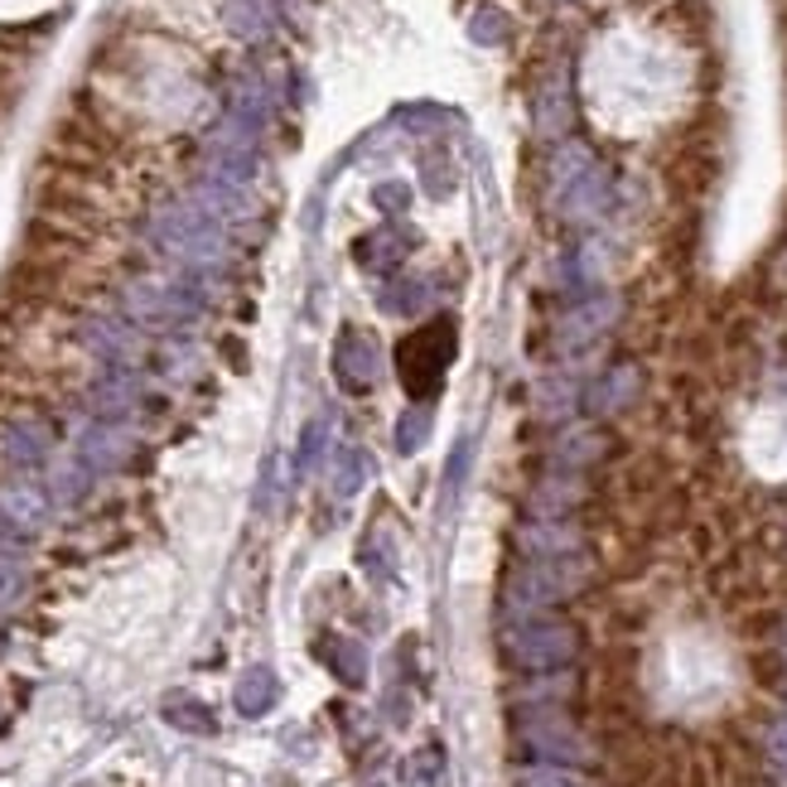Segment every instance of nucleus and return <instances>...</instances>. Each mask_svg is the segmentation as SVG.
Masks as SVG:
<instances>
[{
	"instance_id": "9d476101",
	"label": "nucleus",
	"mask_w": 787,
	"mask_h": 787,
	"mask_svg": "<svg viewBox=\"0 0 787 787\" xmlns=\"http://www.w3.org/2000/svg\"><path fill=\"white\" fill-rule=\"evenodd\" d=\"M783 44H787V10H783Z\"/></svg>"
},
{
	"instance_id": "20e7f679",
	"label": "nucleus",
	"mask_w": 787,
	"mask_h": 787,
	"mask_svg": "<svg viewBox=\"0 0 787 787\" xmlns=\"http://www.w3.org/2000/svg\"><path fill=\"white\" fill-rule=\"evenodd\" d=\"M0 449H5V459H15V464H35L44 449H49V425L35 421V415H20V421L5 431Z\"/></svg>"
},
{
	"instance_id": "6e6552de",
	"label": "nucleus",
	"mask_w": 787,
	"mask_h": 787,
	"mask_svg": "<svg viewBox=\"0 0 787 787\" xmlns=\"http://www.w3.org/2000/svg\"><path fill=\"white\" fill-rule=\"evenodd\" d=\"M170 715H174V719H184V725H194V729H213V715H204L198 705H174Z\"/></svg>"
},
{
	"instance_id": "1a4fd4ad",
	"label": "nucleus",
	"mask_w": 787,
	"mask_h": 787,
	"mask_svg": "<svg viewBox=\"0 0 787 787\" xmlns=\"http://www.w3.org/2000/svg\"><path fill=\"white\" fill-rule=\"evenodd\" d=\"M773 749H778V759L787 763V725L778 729V735H773Z\"/></svg>"
},
{
	"instance_id": "0eeeda50",
	"label": "nucleus",
	"mask_w": 787,
	"mask_h": 787,
	"mask_svg": "<svg viewBox=\"0 0 787 787\" xmlns=\"http://www.w3.org/2000/svg\"><path fill=\"white\" fill-rule=\"evenodd\" d=\"M20 594H25V570L10 556H0V604H15Z\"/></svg>"
},
{
	"instance_id": "7ed1b4c3",
	"label": "nucleus",
	"mask_w": 787,
	"mask_h": 787,
	"mask_svg": "<svg viewBox=\"0 0 787 787\" xmlns=\"http://www.w3.org/2000/svg\"><path fill=\"white\" fill-rule=\"evenodd\" d=\"M0 512L15 526H39L44 517H49V498H44V488H35V483H5V488H0Z\"/></svg>"
},
{
	"instance_id": "f03ea898",
	"label": "nucleus",
	"mask_w": 787,
	"mask_h": 787,
	"mask_svg": "<svg viewBox=\"0 0 787 787\" xmlns=\"http://www.w3.org/2000/svg\"><path fill=\"white\" fill-rule=\"evenodd\" d=\"M508 652L517 662H532V667H550V662L570 657V628H526V633L508 638Z\"/></svg>"
},
{
	"instance_id": "9b49d317",
	"label": "nucleus",
	"mask_w": 787,
	"mask_h": 787,
	"mask_svg": "<svg viewBox=\"0 0 787 787\" xmlns=\"http://www.w3.org/2000/svg\"><path fill=\"white\" fill-rule=\"evenodd\" d=\"M643 5H647V0H643Z\"/></svg>"
},
{
	"instance_id": "f257e3e1",
	"label": "nucleus",
	"mask_w": 787,
	"mask_h": 787,
	"mask_svg": "<svg viewBox=\"0 0 787 787\" xmlns=\"http://www.w3.org/2000/svg\"><path fill=\"white\" fill-rule=\"evenodd\" d=\"M35 204H39V218H49V222H59V228H73V232H97L107 222V213L102 204L93 198V189L87 184H77V179H44L39 184V194H35Z\"/></svg>"
},
{
	"instance_id": "39448f33",
	"label": "nucleus",
	"mask_w": 787,
	"mask_h": 787,
	"mask_svg": "<svg viewBox=\"0 0 787 787\" xmlns=\"http://www.w3.org/2000/svg\"><path fill=\"white\" fill-rule=\"evenodd\" d=\"M657 25L681 39H701L705 29H711V5H705V0H671L657 15Z\"/></svg>"
},
{
	"instance_id": "423d86ee",
	"label": "nucleus",
	"mask_w": 787,
	"mask_h": 787,
	"mask_svg": "<svg viewBox=\"0 0 787 787\" xmlns=\"http://www.w3.org/2000/svg\"><path fill=\"white\" fill-rule=\"evenodd\" d=\"M238 705L246 715L266 711V705H271V677H266V671H252V677L242 681V691H238Z\"/></svg>"
}]
</instances>
